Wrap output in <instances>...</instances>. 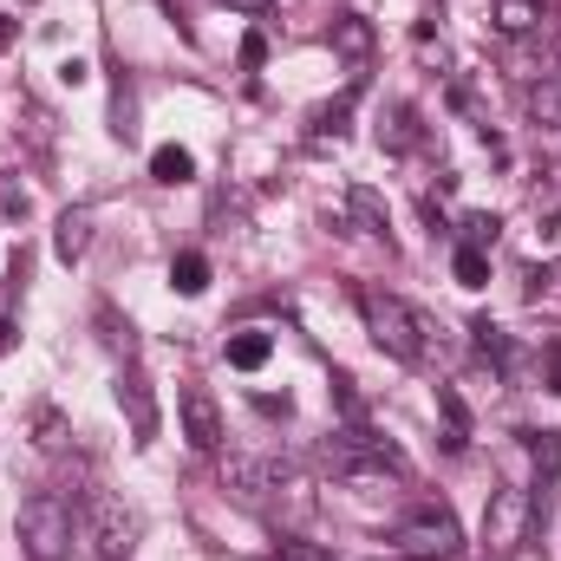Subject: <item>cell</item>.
Wrapping results in <instances>:
<instances>
[{"mask_svg": "<svg viewBox=\"0 0 561 561\" xmlns=\"http://www.w3.org/2000/svg\"><path fill=\"white\" fill-rule=\"evenodd\" d=\"M359 313H366L373 346L392 353V359H405V366H419V359H431V353H450L444 327H437L431 313H419L412 300L386 294V287H359Z\"/></svg>", "mask_w": 561, "mask_h": 561, "instance_id": "1", "label": "cell"}, {"mask_svg": "<svg viewBox=\"0 0 561 561\" xmlns=\"http://www.w3.org/2000/svg\"><path fill=\"white\" fill-rule=\"evenodd\" d=\"M72 503L59 496V490H33L26 503H20V523H13V536H20V556L26 561H66L72 556Z\"/></svg>", "mask_w": 561, "mask_h": 561, "instance_id": "2", "label": "cell"}, {"mask_svg": "<svg viewBox=\"0 0 561 561\" xmlns=\"http://www.w3.org/2000/svg\"><path fill=\"white\" fill-rule=\"evenodd\" d=\"M483 549L496 561H510V556H523L529 549V536H536V503H529V490L523 483H496L490 490V503H483Z\"/></svg>", "mask_w": 561, "mask_h": 561, "instance_id": "3", "label": "cell"}, {"mask_svg": "<svg viewBox=\"0 0 561 561\" xmlns=\"http://www.w3.org/2000/svg\"><path fill=\"white\" fill-rule=\"evenodd\" d=\"M457 549H463V529H457V516L444 503H424L412 523L392 529V556L405 561H457Z\"/></svg>", "mask_w": 561, "mask_h": 561, "instance_id": "4", "label": "cell"}, {"mask_svg": "<svg viewBox=\"0 0 561 561\" xmlns=\"http://www.w3.org/2000/svg\"><path fill=\"white\" fill-rule=\"evenodd\" d=\"M85 536H92V549L105 561H131V549H138V516L118 503V496H92L85 503Z\"/></svg>", "mask_w": 561, "mask_h": 561, "instance_id": "5", "label": "cell"}, {"mask_svg": "<svg viewBox=\"0 0 561 561\" xmlns=\"http://www.w3.org/2000/svg\"><path fill=\"white\" fill-rule=\"evenodd\" d=\"M176 419H183L190 450H203V457H216V450H222L229 424H222V405H216V392H209V386H183V399H176Z\"/></svg>", "mask_w": 561, "mask_h": 561, "instance_id": "6", "label": "cell"}, {"mask_svg": "<svg viewBox=\"0 0 561 561\" xmlns=\"http://www.w3.org/2000/svg\"><path fill=\"white\" fill-rule=\"evenodd\" d=\"M118 405H125V419H131V444L150 450L157 431H163V412H157V392H150V379L138 373V359H125V373H118Z\"/></svg>", "mask_w": 561, "mask_h": 561, "instance_id": "7", "label": "cell"}, {"mask_svg": "<svg viewBox=\"0 0 561 561\" xmlns=\"http://www.w3.org/2000/svg\"><path fill=\"white\" fill-rule=\"evenodd\" d=\"M529 450H536V490H529V503H536V529H549L556 490H561V431H529Z\"/></svg>", "mask_w": 561, "mask_h": 561, "instance_id": "8", "label": "cell"}, {"mask_svg": "<svg viewBox=\"0 0 561 561\" xmlns=\"http://www.w3.org/2000/svg\"><path fill=\"white\" fill-rule=\"evenodd\" d=\"M85 249H92V209H59V222H53V255H59L66 268H79Z\"/></svg>", "mask_w": 561, "mask_h": 561, "instance_id": "9", "label": "cell"}, {"mask_svg": "<svg viewBox=\"0 0 561 561\" xmlns=\"http://www.w3.org/2000/svg\"><path fill=\"white\" fill-rule=\"evenodd\" d=\"M542 20H549L542 0H496V7H490V26H496L503 39H529V33H542Z\"/></svg>", "mask_w": 561, "mask_h": 561, "instance_id": "10", "label": "cell"}, {"mask_svg": "<svg viewBox=\"0 0 561 561\" xmlns=\"http://www.w3.org/2000/svg\"><path fill=\"white\" fill-rule=\"evenodd\" d=\"M229 366L236 373H262L268 366V353H275V333H262V327H242V333H229Z\"/></svg>", "mask_w": 561, "mask_h": 561, "instance_id": "11", "label": "cell"}, {"mask_svg": "<svg viewBox=\"0 0 561 561\" xmlns=\"http://www.w3.org/2000/svg\"><path fill=\"white\" fill-rule=\"evenodd\" d=\"M373 46H379L373 20H359V13H340V20H333V53H340V59H366Z\"/></svg>", "mask_w": 561, "mask_h": 561, "instance_id": "12", "label": "cell"}, {"mask_svg": "<svg viewBox=\"0 0 561 561\" xmlns=\"http://www.w3.org/2000/svg\"><path fill=\"white\" fill-rule=\"evenodd\" d=\"M92 320H99V340H105L118 359H138V327H131L112 300H99V313H92Z\"/></svg>", "mask_w": 561, "mask_h": 561, "instance_id": "13", "label": "cell"}, {"mask_svg": "<svg viewBox=\"0 0 561 561\" xmlns=\"http://www.w3.org/2000/svg\"><path fill=\"white\" fill-rule=\"evenodd\" d=\"M170 287H176L183 300H196V294H209V255H196V249H183V255L170 262Z\"/></svg>", "mask_w": 561, "mask_h": 561, "instance_id": "14", "label": "cell"}, {"mask_svg": "<svg viewBox=\"0 0 561 561\" xmlns=\"http://www.w3.org/2000/svg\"><path fill=\"white\" fill-rule=\"evenodd\" d=\"M150 176H157V183H190V176H196V157H190L183 144H157V150H150Z\"/></svg>", "mask_w": 561, "mask_h": 561, "instance_id": "15", "label": "cell"}, {"mask_svg": "<svg viewBox=\"0 0 561 561\" xmlns=\"http://www.w3.org/2000/svg\"><path fill=\"white\" fill-rule=\"evenodd\" d=\"M437 412H444V424H450V450H463V437H470V405L457 399V386H437Z\"/></svg>", "mask_w": 561, "mask_h": 561, "instance_id": "16", "label": "cell"}, {"mask_svg": "<svg viewBox=\"0 0 561 561\" xmlns=\"http://www.w3.org/2000/svg\"><path fill=\"white\" fill-rule=\"evenodd\" d=\"M529 118L536 125H561V79L542 72V85H529Z\"/></svg>", "mask_w": 561, "mask_h": 561, "instance_id": "17", "label": "cell"}, {"mask_svg": "<svg viewBox=\"0 0 561 561\" xmlns=\"http://www.w3.org/2000/svg\"><path fill=\"white\" fill-rule=\"evenodd\" d=\"M66 437H72L66 412H53V405H39V412H33V444H39V450H66Z\"/></svg>", "mask_w": 561, "mask_h": 561, "instance_id": "18", "label": "cell"}, {"mask_svg": "<svg viewBox=\"0 0 561 561\" xmlns=\"http://www.w3.org/2000/svg\"><path fill=\"white\" fill-rule=\"evenodd\" d=\"M450 275H457V287H490V255L483 249H457L450 255Z\"/></svg>", "mask_w": 561, "mask_h": 561, "instance_id": "19", "label": "cell"}, {"mask_svg": "<svg viewBox=\"0 0 561 561\" xmlns=\"http://www.w3.org/2000/svg\"><path fill=\"white\" fill-rule=\"evenodd\" d=\"M26 209H33V196H26V183L0 170V222H26Z\"/></svg>", "mask_w": 561, "mask_h": 561, "instance_id": "20", "label": "cell"}, {"mask_svg": "<svg viewBox=\"0 0 561 561\" xmlns=\"http://www.w3.org/2000/svg\"><path fill=\"white\" fill-rule=\"evenodd\" d=\"M496 236H503V222H496V216H483V209H477V216H463V249H483V255H490V249H496Z\"/></svg>", "mask_w": 561, "mask_h": 561, "instance_id": "21", "label": "cell"}, {"mask_svg": "<svg viewBox=\"0 0 561 561\" xmlns=\"http://www.w3.org/2000/svg\"><path fill=\"white\" fill-rule=\"evenodd\" d=\"M379 144H392V150H412V112H405V105H392V118L379 125Z\"/></svg>", "mask_w": 561, "mask_h": 561, "instance_id": "22", "label": "cell"}, {"mask_svg": "<svg viewBox=\"0 0 561 561\" xmlns=\"http://www.w3.org/2000/svg\"><path fill=\"white\" fill-rule=\"evenodd\" d=\"M353 209L366 216V229H379V236H386V209H379V196H373V190H353Z\"/></svg>", "mask_w": 561, "mask_h": 561, "instance_id": "23", "label": "cell"}, {"mask_svg": "<svg viewBox=\"0 0 561 561\" xmlns=\"http://www.w3.org/2000/svg\"><path fill=\"white\" fill-rule=\"evenodd\" d=\"M242 66H249V72H255V66H268V39H262V33H249V39H242Z\"/></svg>", "mask_w": 561, "mask_h": 561, "instance_id": "24", "label": "cell"}, {"mask_svg": "<svg viewBox=\"0 0 561 561\" xmlns=\"http://www.w3.org/2000/svg\"><path fill=\"white\" fill-rule=\"evenodd\" d=\"M280 561H327L313 542H280Z\"/></svg>", "mask_w": 561, "mask_h": 561, "instance_id": "25", "label": "cell"}, {"mask_svg": "<svg viewBox=\"0 0 561 561\" xmlns=\"http://www.w3.org/2000/svg\"><path fill=\"white\" fill-rule=\"evenodd\" d=\"M59 79H66V85H85V79H92V66H85V59H66V66H59Z\"/></svg>", "mask_w": 561, "mask_h": 561, "instance_id": "26", "label": "cell"}, {"mask_svg": "<svg viewBox=\"0 0 561 561\" xmlns=\"http://www.w3.org/2000/svg\"><path fill=\"white\" fill-rule=\"evenodd\" d=\"M13 346H20V327H13V320H0V359H7Z\"/></svg>", "mask_w": 561, "mask_h": 561, "instance_id": "27", "label": "cell"}, {"mask_svg": "<svg viewBox=\"0 0 561 561\" xmlns=\"http://www.w3.org/2000/svg\"><path fill=\"white\" fill-rule=\"evenodd\" d=\"M229 7H236V13H249V20H262V13H268V0H229Z\"/></svg>", "mask_w": 561, "mask_h": 561, "instance_id": "28", "label": "cell"}, {"mask_svg": "<svg viewBox=\"0 0 561 561\" xmlns=\"http://www.w3.org/2000/svg\"><path fill=\"white\" fill-rule=\"evenodd\" d=\"M549 392H561V346H549Z\"/></svg>", "mask_w": 561, "mask_h": 561, "instance_id": "29", "label": "cell"}, {"mask_svg": "<svg viewBox=\"0 0 561 561\" xmlns=\"http://www.w3.org/2000/svg\"><path fill=\"white\" fill-rule=\"evenodd\" d=\"M549 72H556V79H561V59H556V66H549Z\"/></svg>", "mask_w": 561, "mask_h": 561, "instance_id": "30", "label": "cell"}, {"mask_svg": "<svg viewBox=\"0 0 561 561\" xmlns=\"http://www.w3.org/2000/svg\"><path fill=\"white\" fill-rule=\"evenodd\" d=\"M26 7H33V0H26Z\"/></svg>", "mask_w": 561, "mask_h": 561, "instance_id": "31", "label": "cell"}]
</instances>
